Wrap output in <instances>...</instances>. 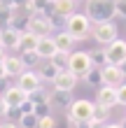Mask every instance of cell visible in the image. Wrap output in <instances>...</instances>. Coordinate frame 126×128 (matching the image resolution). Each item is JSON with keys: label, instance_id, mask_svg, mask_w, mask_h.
Listing matches in <instances>:
<instances>
[{"label": "cell", "instance_id": "obj_1", "mask_svg": "<svg viewBox=\"0 0 126 128\" xmlns=\"http://www.w3.org/2000/svg\"><path fill=\"white\" fill-rule=\"evenodd\" d=\"M86 16L91 24H105L117 16V0H86Z\"/></svg>", "mask_w": 126, "mask_h": 128}, {"label": "cell", "instance_id": "obj_24", "mask_svg": "<svg viewBox=\"0 0 126 128\" xmlns=\"http://www.w3.org/2000/svg\"><path fill=\"white\" fill-rule=\"evenodd\" d=\"M86 84H91V86H96V88H100L103 86V79H100V68H91V70L86 72Z\"/></svg>", "mask_w": 126, "mask_h": 128}, {"label": "cell", "instance_id": "obj_28", "mask_svg": "<svg viewBox=\"0 0 126 128\" xmlns=\"http://www.w3.org/2000/svg\"><path fill=\"white\" fill-rule=\"evenodd\" d=\"M38 128H56V121H54V116L47 114V116H40V121H38Z\"/></svg>", "mask_w": 126, "mask_h": 128}, {"label": "cell", "instance_id": "obj_40", "mask_svg": "<svg viewBox=\"0 0 126 128\" xmlns=\"http://www.w3.org/2000/svg\"><path fill=\"white\" fill-rule=\"evenodd\" d=\"M121 70H124V74H126V61H124V63H121Z\"/></svg>", "mask_w": 126, "mask_h": 128}, {"label": "cell", "instance_id": "obj_12", "mask_svg": "<svg viewBox=\"0 0 126 128\" xmlns=\"http://www.w3.org/2000/svg\"><path fill=\"white\" fill-rule=\"evenodd\" d=\"M3 98H5L7 107H21V105L28 100V93L24 91V88H19V86H7Z\"/></svg>", "mask_w": 126, "mask_h": 128}, {"label": "cell", "instance_id": "obj_23", "mask_svg": "<svg viewBox=\"0 0 126 128\" xmlns=\"http://www.w3.org/2000/svg\"><path fill=\"white\" fill-rule=\"evenodd\" d=\"M21 61H24L26 70H33L35 65H40V63H42V58L38 56V51H28V54H21Z\"/></svg>", "mask_w": 126, "mask_h": 128}, {"label": "cell", "instance_id": "obj_22", "mask_svg": "<svg viewBox=\"0 0 126 128\" xmlns=\"http://www.w3.org/2000/svg\"><path fill=\"white\" fill-rule=\"evenodd\" d=\"M38 121H40V116L35 112H28V114H21L17 124H19V128H38Z\"/></svg>", "mask_w": 126, "mask_h": 128}, {"label": "cell", "instance_id": "obj_5", "mask_svg": "<svg viewBox=\"0 0 126 128\" xmlns=\"http://www.w3.org/2000/svg\"><path fill=\"white\" fill-rule=\"evenodd\" d=\"M91 37L100 44V47H107V44H112V42L117 40V26H114V21L96 24V26L91 28Z\"/></svg>", "mask_w": 126, "mask_h": 128}, {"label": "cell", "instance_id": "obj_11", "mask_svg": "<svg viewBox=\"0 0 126 128\" xmlns=\"http://www.w3.org/2000/svg\"><path fill=\"white\" fill-rule=\"evenodd\" d=\"M77 79H79V77H75L70 70H61V72L54 77L51 84H54L56 91H72V88L77 86Z\"/></svg>", "mask_w": 126, "mask_h": 128}, {"label": "cell", "instance_id": "obj_36", "mask_svg": "<svg viewBox=\"0 0 126 128\" xmlns=\"http://www.w3.org/2000/svg\"><path fill=\"white\" fill-rule=\"evenodd\" d=\"M7 74H5V68H3V63H0V79H5Z\"/></svg>", "mask_w": 126, "mask_h": 128}, {"label": "cell", "instance_id": "obj_10", "mask_svg": "<svg viewBox=\"0 0 126 128\" xmlns=\"http://www.w3.org/2000/svg\"><path fill=\"white\" fill-rule=\"evenodd\" d=\"M19 88H24L26 93H33V91H38V88H42V77H40V72H35V70H26L24 74H19Z\"/></svg>", "mask_w": 126, "mask_h": 128}, {"label": "cell", "instance_id": "obj_31", "mask_svg": "<svg viewBox=\"0 0 126 128\" xmlns=\"http://www.w3.org/2000/svg\"><path fill=\"white\" fill-rule=\"evenodd\" d=\"M117 98H119V105H124V107H126V84L117 86Z\"/></svg>", "mask_w": 126, "mask_h": 128}, {"label": "cell", "instance_id": "obj_6", "mask_svg": "<svg viewBox=\"0 0 126 128\" xmlns=\"http://www.w3.org/2000/svg\"><path fill=\"white\" fill-rule=\"evenodd\" d=\"M28 33H33V35H38V37H47L51 35V19L47 16V14H31L28 16V28H26Z\"/></svg>", "mask_w": 126, "mask_h": 128}, {"label": "cell", "instance_id": "obj_19", "mask_svg": "<svg viewBox=\"0 0 126 128\" xmlns=\"http://www.w3.org/2000/svg\"><path fill=\"white\" fill-rule=\"evenodd\" d=\"M54 12L68 19L70 14H75V0H54Z\"/></svg>", "mask_w": 126, "mask_h": 128}, {"label": "cell", "instance_id": "obj_37", "mask_svg": "<svg viewBox=\"0 0 126 128\" xmlns=\"http://www.w3.org/2000/svg\"><path fill=\"white\" fill-rule=\"evenodd\" d=\"M103 128H119V124H105Z\"/></svg>", "mask_w": 126, "mask_h": 128}, {"label": "cell", "instance_id": "obj_15", "mask_svg": "<svg viewBox=\"0 0 126 128\" xmlns=\"http://www.w3.org/2000/svg\"><path fill=\"white\" fill-rule=\"evenodd\" d=\"M49 105L51 107H70L72 105V93L70 91H51L49 93Z\"/></svg>", "mask_w": 126, "mask_h": 128}, {"label": "cell", "instance_id": "obj_34", "mask_svg": "<svg viewBox=\"0 0 126 128\" xmlns=\"http://www.w3.org/2000/svg\"><path fill=\"white\" fill-rule=\"evenodd\" d=\"M0 128H19L17 121H7V124H0Z\"/></svg>", "mask_w": 126, "mask_h": 128}, {"label": "cell", "instance_id": "obj_17", "mask_svg": "<svg viewBox=\"0 0 126 128\" xmlns=\"http://www.w3.org/2000/svg\"><path fill=\"white\" fill-rule=\"evenodd\" d=\"M21 35H24V33L14 30V28H3V47L5 49H19Z\"/></svg>", "mask_w": 126, "mask_h": 128}, {"label": "cell", "instance_id": "obj_13", "mask_svg": "<svg viewBox=\"0 0 126 128\" xmlns=\"http://www.w3.org/2000/svg\"><path fill=\"white\" fill-rule=\"evenodd\" d=\"M3 68H5L7 77H19V74L26 72V65H24V61H21V56H5Z\"/></svg>", "mask_w": 126, "mask_h": 128}, {"label": "cell", "instance_id": "obj_7", "mask_svg": "<svg viewBox=\"0 0 126 128\" xmlns=\"http://www.w3.org/2000/svg\"><path fill=\"white\" fill-rule=\"evenodd\" d=\"M124 70H121V65H112V63H107V65H103L100 68V79H103V86H121L124 84Z\"/></svg>", "mask_w": 126, "mask_h": 128}, {"label": "cell", "instance_id": "obj_39", "mask_svg": "<svg viewBox=\"0 0 126 128\" xmlns=\"http://www.w3.org/2000/svg\"><path fill=\"white\" fill-rule=\"evenodd\" d=\"M0 47H3V28H0Z\"/></svg>", "mask_w": 126, "mask_h": 128}, {"label": "cell", "instance_id": "obj_14", "mask_svg": "<svg viewBox=\"0 0 126 128\" xmlns=\"http://www.w3.org/2000/svg\"><path fill=\"white\" fill-rule=\"evenodd\" d=\"M35 51H38V56L42 58V61H49V58L51 56H54L56 54V42H54V37H51V35H47V37H40V40H38V49H35Z\"/></svg>", "mask_w": 126, "mask_h": 128}, {"label": "cell", "instance_id": "obj_18", "mask_svg": "<svg viewBox=\"0 0 126 128\" xmlns=\"http://www.w3.org/2000/svg\"><path fill=\"white\" fill-rule=\"evenodd\" d=\"M38 40H40V37L38 35H33V33H24V35H21V44H19V51H21V54H28V51H35V49H38Z\"/></svg>", "mask_w": 126, "mask_h": 128}, {"label": "cell", "instance_id": "obj_2", "mask_svg": "<svg viewBox=\"0 0 126 128\" xmlns=\"http://www.w3.org/2000/svg\"><path fill=\"white\" fill-rule=\"evenodd\" d=\"M65 30L72 35V40H75V42L86 40V37L91 35V19L86 16V12L84 14L75 12V14H70V16H68V21H65Z\"/></svg>", "mask_w": 126, "mask_h": 128}, {"label": "cell", "instance_id": "obj_20", "mask_svg": "<svg viewBox=\"0 0 126 128\" xmlns=\"http://www.w3.org/2000/svg\"><path fill=\"white\" fill-rule=\"evenodd\" d=\"M61 72L58 68L51 63V61H42V70H40V77H42V82H54V77Z\"/></svg>", "mask_w": 126, "mask_h": 128}, {"label": "cell", "instance_id": "obj_38", "mask_svg": "<svg viewBox=\"0 0 126 128\" xmlns=\"http://www.w3.org/2000/svg\"><path fill=\"white\" fill-rule=\"evenodd\" d=\"M119 128H126V116H124L121 121H119Z\"/></svg>", "mask_w": 126, "mask_h": 128}, {"label": "cell", "instance_id": "obj_26", "mask_svg": "<svg viewBox=\"0 0 126 128\" xmlns=\"http://www.w3.org/2000/svg\"><path fill=\"white\" fill-rule=\"evenodd\" d=\"M49 19H51V28H54V30L58 33V30H65V16H61V14H56V12H51L49 14Z\"/></svg>", "mask_w": 126, "mask_h": 128}, {"label": "cell", "instance_id": "obj_35", "mask_svg": "<svg viewBox=\"0 0 126 128\" xmlns=\"http://www.w3.org/2000/svg\"><path fill=\"white\" fill-rule=\"evenodd\" d=\"M5 56H7V54H5V47H0V63L5 61Z\"/></svg>", "mask_w": 126, "mask_h": 128}, {"label": "cell", "instance_id": "obj_4", "mask_svg": "<svg viewBox=\"0 0 126 128\" xmlns=\"http://www.w3.org/2000/svg\"><path fill=\"white\" fill-rule=\"evenodd\" d=\"M93 68L91 58H89V51H70L68 56V70L75 74V77H86V72Z\"/></svg>", "mask_w": 126, "mask_h": 128}, {"label": "cell", "instance_id": "obj_25", "mask_svg": "<svg viewBox=\"0 0 126 128\" xmlns=\"http://www.w3.org/2000/svg\"><path fill=\"white\" fill-rule=\"evenodd\" d=\"M68 56H70V54H65V51H56V54L51 56L49 61L54 63L58 70H68Z\"/></svg>", "mask_w": 126, "mask_h": 128}, {"label": "cell", "instance_id": "obj_3", "mask_svg": "<svg viewBox=\"0 0 126 128\" xmlns=\"http://www.w3.org/2000/svg\"><path fill=\"white\" fill-rule=\"evenodd\" d=\"M93 112H96V102L91 100H72V105L68 107V114H70V124H86L93 119Z\"/></svg>", "mask_w": 126, "mask_h": 128}, {"label": "cell", "instance_id": "obj_32", "mask_svg": "<svg viewBox=\"0 0 126 128\" xmlns=\"http://www.w3.org/2000/svg\"><path fill=\"white\" fill-rule=\"evenodd\" d=\"M117 16L126 19V0H117Z\"/></svg>", "mask_w": 126, "mask_h": 128}, {"label": "cell", "instance_id": "obj_29", "mask_svg": "<svg viewBox=\"0 0 126 128\" xmlns=\"http://www.w3.org/2000/svg\"><path fill=\"white\" fill-rule=\"evenodd\" d=\"M51 110V105L49 102H38V105H33V112L38 116H47V112Z\"/></svg>", "mask_w": 126, "mask_h": 128}, {"label": "cell", "instance_id": "obj_9", "mask_svg": "<svg viewBox=\"0 0 126 128\" xmlns=\"http://www.w3.org/2000/svg\"><path fill=\"white\" fill-rule=\"evenodd\" d=\"M96 105L105 110H112L114 105H119V98H117V88L114 86H100L98 93H96Z\"/></svg>", "mask_w": 126, "mask_h": 128}, {"label": "cell", "instance_id": "obj_8", "mask_svg": "<svg viewBox=\"0 0 126 128\" xmlns=\"http://www.w3.org/2000/svg\"><path fill=\"white\" fill-rule=\"evenodd\" d=\"M105 56H107V63L121 65L126 61V42L124 40H114L112 44H107L105 47Z\"/></svg>", "mask_w": 126, "mask_h": 128}, {"label": "cell", "instance_id": "obj_33", "mask_svg": "<svg viewBox=\"0 0 126 128\" xmlns=\"http://www.w3.org/2000/svg\"><path fill=\"white\" fill-rule=\"evenodd\" d=\"M7 110H10V107H7V102H5V98L0 96V116H7Z\"/></svg>", "mask_w": 126, "mask_h": 128}, {"label": "cell", "instance_id": "obj_16", "mask_svg": "<svg viewBox=\"0 0 126 128\" xmlns=\"http://www.w3.org/2000/svg\"><path fill=\"white\" fill-rule=\"evenodd\" d=\"M54 42H56V49L58 51H65V54H70L72 47H75V40H72V35L68 30H58L54 35Z\"/></svg>", "mask_w": 126, "mask_h": 128}, {"label": "cell", "instance_id": "obj_27", "mask_svg": "<svg viewBox=\"0 0 126 128\" xmlns=\"http://www.w3.org/2000/svg\"><path fill=\"white\" fill-rule=\"evenodd\" d=\"M28 100H31L33 105H38V102H49V93L42 91V88H38V91L28 93Z\"/></svg>", "mask_w": 126, "mask_h": 128}, {"label": "cell", "instance_id": "obj_30", "mask_svg": "<svg viewBox=\"0 0 126 128\" xmlns=\"http://www.w3.org/2000/svg\"><path fill=\"white\" fill-rule=\"evenodd\" d=\"M107 116H110V110H105V107H98V105H96L93 119H98V121H103V124H105V121H107Z\"/></svg>", "mask_w": 126, "mask_h": 128}, {"label": "cell", "instance_id": "obj_21", "mask_svg": "<svg viewBox=\"0 0 126 128\" xmlns=\"http://www.w3.org/2000/svg\"><path fill=\"white\" fill-rule=\"evenodd\" d=\"M89 58H91L93 68H103V65H107V56H105V49H91V51H89Z\"/></svg>", "mask_w": 126, "mask_h": 128}, {"label": "cell", "instance_id": "obj_41", "mask_svg": "<svg viewBox=\"0 0 126 128\" xmlns=\"http://www.w3.org/2000/svg\"><path fill=\"white\" fill-rule=\"evenodd\" d=\"M75 2H77V0H75Z\"/></svg>", "mask_w": 126, "mask_h": 128}]
</instances>
